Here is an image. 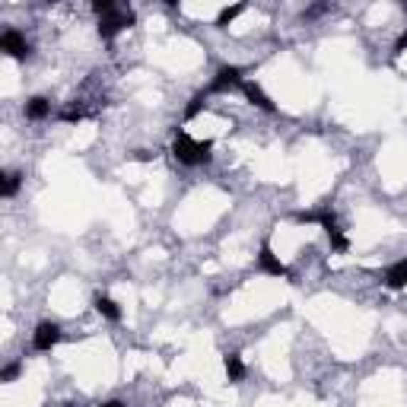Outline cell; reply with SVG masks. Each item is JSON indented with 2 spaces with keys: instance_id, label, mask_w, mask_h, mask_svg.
Returning a JSON list of instances; mask_svg holds the SVG:
<instances>
[{
  "instance_id": "obj_6",
  "label": "cell",
  "mask_w": 407,
  "mask_h": 407,
  "mask_svg": "<svg viewBox=\"0 0 407 407\" xmlns=\"http://www.w3.org/2000/svg\"><path fill=\"white\" fill-rule=\"evenodd\" d=\"M258 270H261V274L283 277V280H290V268L280 261V258L274 255V248H270V242H261V252H258Z\"/></svg>"
},
{
  "instance_id": "obj_8",
  "label": "cell",
  "mask_w": 407,
  "mask_h": 407,
  "mask_svg": "<svg viewBox=\"0 0 407 407\" xmlns=\"http://www.w3.org/2000/svg\"><path fill=\"white\" fill-rule=\"evenodd\" d=\"M242 92H245V99L252 102L255 108H261V112H277V105L270 102V96L255 83V80H245V83H242Z\"/></svg>"
},
{
  "instance_id": "obj_2",
  "label": "cell",
  "mask_w": 407,
  "mask_h": 407,
  "mask_svg": "<svg viewBox=\"0 0 407 407\" xmlns=\"http://www.w3.org/2000/svg\"><path fill=\"white\" fill-rule=\"evenodd\" d=\"M296 220L300 223H318V226L328 233V239H331V248L334 252H347L350 248V239L344 236V229H341V223H337V216H334V210L331 207H322V210H309V213H296Z\"/></svg>"
},
{
  "instance_id": "obj_19",
  "label": "cell",
  "mask_w": 407,
  "mask_h": 407,
  "mask_svg": "<svg viewBox=\"0 0 407 407\" xmlns=\"http://www.w3.org/2000/svg\"><path fill=\"white\" fill-rule=\"evenodd\" d=\"M137 159H140V162H147V159H153V153H147V150H137Z\"/></svg>"
},
{
  "instance_id": "obj_17",
  "label": "cell",
  "mask_w": 407,
  "mask_h": 407,
  "mask_svg": "<svg viewBox=\"0 0 407 407\" xmlns=\"http://www.w3.org/2000/svg\"><path fill=\"white\" fill-rule=\"evenodd\" d=\"M16 376H19V363H10L4 372H0V382H13Z\"/></svg>"
},
{
  "instance_id": "obj_13",
  "label": "cell",
  "mask_w": 407,
  "mask_h": 407,
  "mask_svg": "<svg viewBox=\"0 0 407 407\" xmlns=\"http://www.w3.org/2000/svg\"><path fill=\"white\" fill-rule=\"evenodd\" d=\"M242 13H245V4H236V6H223L220 16H216V29H226L233 19H239Z\"/></svg>"
},
{
  "instance_id": "obj_10",
  "label": "cell",
  "mask_w": 407,
  "mask_h": 407,
  "mask_svg": "<svg viewBox=\"0 0 407 407\" xmlns=\"http://www.w3.org/2000/svg\"><path fill=\"white\" fill-rule=\"evenodd\" d=\"M48 115H51V102L45 96H32L29 102H26V118L42 121V118H48Z\"/></svg>"
},
{
  "instance_id": "obj_1",
  "label": "cell",
  "mask_w": 407,
  "mask_h": 407,
  "mask_svg": "<svg viewBox=\"0 0 407 407\" xmlns=\"http://www.w3.org/2000/svg\"><path fill=\"white\" fill-rule=\"evenodd\" d=\"M172 153L181 166H204L213 159V140H194L188 131H175Z\"/></svg>"
},
{
  "instance_id": "obj_16",
  "label": "cell",
  "mask_w": 407,
  "mask_h": 407,
  "mask_svg": "<svg viewBox=\"0 0 407 407\" xmlns=\"http://www.w3.org/2000/svg\"><path fill=\"white\" fill-rule=\"evenodd\" d=\"M115 6H118V4H112V0H96V4H92V10H96V16L102 19V16H108Z\"/></svg>"
},
{
  "instance_id": "obj_7",
  "label": "cell",
  "mask_w": 407,
  "mask_h": 407,
  "mask_svg": "<svg viewBox=\"0 0 407 407\" xmlns=\"http://www.w3.org/2000/svg\"><path fill=\"white\" fill-rule=\"evenodd\" d=\"M0 51H4L6 58H13V60H26L29 58V42H26L16 29H6L4 36H0Z\"/></svg>"
},
{
  "instance_id": "obj_5",
  "label": "cell",
  "mask_w": 407,
  "mask_h": 407,
  "mask_svg": "<svg viewBox=\"0 0 407 407\" xmlns=\"http://www.w3.org/2000/svg\"><path fill=\"white\" fill-rule=\"evenodd\" d=\"M60 344V324L54 322H38L36 331H32V347L38 350V354H48Z\"/></svg>"
},
{
  "instance_id": "obj_11",
  "label": "cell",
  "mask_w": 407,
  "mask_h": 407,
  "mask_svg": "<svg viewBox=\"0 0 407 407\" xmlns=\"http://www.w3.org/2000/svg\"><path fill=\"white\" fill-rule=\"evenodd\" d=\"M223 369H226L229 382H242V379H245V363H242L239 354H226V356H223Z\"/></svg>"
},
{
  "instance_id": "obj_12",
  "label": "cell",
  "mask_w": 407,
  "mask_h": 407,
  "mask_svg": "<svg viewBox=\"0 0 407 407\" xmlns=\"http://www.w3.org/2000/svg\"><path fill=\"white\" fill-rule=\"evenodd\" d=\"M92 305H96V312L102 318H108V322H121V309H118V302L115 300H108V296H96V300H92Z\"/></svg>"
},
{
  "instance_id": "obj_9",
  "label": "cell",
  "mask_w": 407,
  "mask_h": 407,
  "mask_svg": "<svg viewBox=\"0 0 407 407\" xmlns=\"http://www.w3.org/2000/svg\"><path fill=\"white\" fill-rule=\"evenodd\" d=\"M385 287L388 290H404L407 287V258L395 261L388 270H385Z\"/></svg>"
},
{
  "instance_id": "obj_3",
  "label": "cell",
  "mask_w": 407,
  "mask_h": 407,
  "mask_svg": "<svg viewBox=\"0 0 407 407\" xmlns=\"http://www.w3.org/2000/svg\"><path fill=\"white\" fill-rule=\"evenodd\" d=\"M242 83H245V77H242V67H236V64H223L220 70H216V77L210 80L207 92H229V90H242Z\"/></svg>"
},
{
  "instance_id": "obj_14",
  "label": "cell",
  "mask_w": 407,
  "mask_h": 407,
  "mask_svg": "<svg viewBox=\"0 0 407 407\" xmlns=\"http://www.w3.org/2000/svg\"><path fill=\"white\" fill-rule=\"evenodd\" d=\"M19 185H23V175H19V172H4V185H0V194H4V198H13V194L19 191Z\"/></svg>"
},
{
  "instance_id": "obj_18",
  "label": "cell",
  "mask_w": 407,
  "mask_h": 407,
  "mask_svg": "<svg viewBox=\"0 0 407 407\" xmlns=\"http://www.w3.org/2000/svg\"><path fill=\"white\" fill-rule=\"evenodd\" d=\"M60 118H64V121H70V125H73V121H80V118H83V108H67V112L60 115Z\"/></svg>"
},
{
  "instance_id": "obj_20",
  "label": "cell",
  "mask_w": 407,
  "mask_h": 407,
  "mask_svg": "<svg viewBox=\"0 0 407 407\" xmlns=\"http://www.w3.org/2000/svg\"><path fill=\"white\" fill-rule=\"evenodd\" d=\"M102 407H125V404H121V401H105Z\"/></svg>"
},
{
  "instance_id": "obj_15",
  "label": "cell",
  "mask_w": 407,
  "mask_h": 407,
  "mask_svg": "<svg viewBox=\"0 0 407 407\" xmlns=\"http://www.w3.org/2000/svg\"><path fill=\"white\" fill-rule=\"evenodd\" d=\"M207 96H210V92H207V90H204V92H198V96H194V99H191V105H188V108H185V118H194V115H201V108H204V105H207Z\"/></svg>"
},
{
  "instance_id": "obj_4",
  "label": "cell",
  "mask_w": 407,
  "mask_h": 407,
  "mask_svg": "<svg viewBox=\"0 0 407 407\" xmlns=\"http://www.w3.org/2000/svg\"><path fill=\"white\" fill-rule=\"evenodd\" d=\"M127 26H134V10H125V6H115L108 16L99 19V36L102 38H115L121 29H127Z\"/></svg>"
}]
</instances>
